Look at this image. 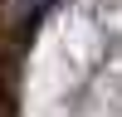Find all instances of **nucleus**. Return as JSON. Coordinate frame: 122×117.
I'll return each mask as SVG.
<instances>
[{"instance_id":"nucleus-1","label":"nucleus","mask_w":122,"mask_h":117,"mask_svg":"<svg viewBox=\"0 0 122 117\" xmlns=\"http://www.w3.org/2000/svg\"><path fill=\"white\" fill-rule=\"evenodd\" d=\"M20 5H25V10H39V5H49V0H20Z\"/></svg>"}]
</instances>
